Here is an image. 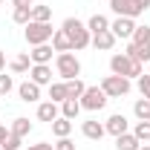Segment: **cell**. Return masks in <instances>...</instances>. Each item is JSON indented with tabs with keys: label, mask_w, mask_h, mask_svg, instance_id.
<instances>
[{
	"label": "cell",
	"mask_w": 150,
	"mask_h": 150,
	"mask_svg": "<svg viewBox=\"0 0 150 150\" xmlns=\"http://www.w3.org/2000/svg\"><path fill=\"white\" fill-rule=\"evenodd\" d=\"M52 49L55 52H72V43H69V35L64 32V29H55V35H52Z\"/></svg>",
	"instance_id": "obj_18"
},
{
	"label": "cell",
	"mask_w": 150,
	"mask_h": 150,
	"mask_svg": "<svg viewBox=\"0 0 150 150\" xmlns=\"http://www.w3.org/2000/svg\"><path fill=\"white\" fill-rule=\"evenodd\" d=\"M52 55H55L52 43H38V46H32V52H29L32 64H49V61H52Z\"/></svg>",
	"instance_id": "obj_14"
},
{
	"label": "cell",
	"mask_w": 150,
	"mask_h": 150,
	"mask_svg": "<svg viewBox=\"0 0 150 150\" xmlns=\"http://www.w3.org/2000/svg\"><path fill=\"white\" fill-rule=\"evenodd\" d=\"M110 32L115 38H121V40H130L133 32H136V20H133V18H115L110 23Z\"/></svg>",
	"instance_id": "obj_7"
},
{
	"label": "cell",
	"mask_w": 150,
	"mask_h": 150,
	"mask_svg": "<svg viewBox=\"0 0 150 150\" xmlns=\"http://www.w3.org/2000/svg\"><path fill=\"white\" fill-rule=\"evenodd\" d=\"M9 69H12V72H18V75L29 72V69H32V58H29V52L15 55V58H12V64H9Z\"/></svg>",
	"instance_id": "obj_17"
},
{
	"label": "cell",
	"mask_w": 150,
	"mask_h": 150,
	"mask_svg": "<svg viewBox=\"0 0 150 150\" xmlns=\"http://www.w3.org/2000/svg\"><path fill=\"white\" fill-rule=\"evenodd\" d=\"M133 136H136L139 142H147V139H150V121H136V127H133Z\"/></svg>",
	"instance_id": "obj_29"
},
{
	"label": "cell",
	"mask_w": 150,
	"mask_h": 150,
	"mask_svg": "<svg viewBox=\"0 0 150 150\" xmlns=\"http://www.w3.org/2000/svg\"><path fill=\"white\" fill-rule=\"evenodd\" d=\"M32 20L49 23V20H52V6H32Z\"/></svg>",
	"instance_id": "obj_28"
},
{
	"label": "cell",
	"mask_w": 150,
	"mask_h": 150,
	"mask_svg": "<svg viewBox=\"0 0 150 150\" xmlns=\"http://www.w3.org/2000/svg\"><path fill=\"white\" fill-rule=\"evenodd\" d=\"M78 101H81V110L98 112V110H104V107H107V101H110V98H107V93H104L101 87H87L84 95H81Z\"/></svg>",
	"instance_id": "obj_6"
},
{
	"label": "cell",
	"mask_w": 150,
	"mask_h": 150,
	"mask_svg": "<svg viewBox=\"0 0 150 150\" xmlns=\"http://www.w3.org/2000/svg\"><path fill=\"white\" fill-rule=\"evenodd\" d=\"M130 121H127V115H121V112H112L110 118L104 121V130L110 133V136H121V133H130Z\"/></svg>",
	"instance_id": "obj_9"
},
{
	"label": "cell",
	"mask_w": 150,
	"mask_h": 150,
	"mask_svg": "<svg viewBox=\"0 0 150 150\" xmlns=\"http://www.w3.org/2000/svg\"><path fill=\"white\" fill-rule=\"evenodd\" d=\"M78 112H81V101H78V98H67V101H61V115H64V118L75 121Z\"/></svg>",
	"instance_id": "obj_20"
},
{
	"label": "cell",
	"mask_w": 150,
	"mask_h": 150,
	"mask_svg": "<svg viewBox=\"0 0 150 150\" xmlns=\"http://www.w3.org/2000/svg\"><path fill=\"white\" fill-rule=\"evenodd\" d=\"M139 150H150V144H147V142H144V144H142V147H139Z\"/></svg>",
	"instance_id": "obj_40"
},
{
	"label": "cell",
	"mask_w": 150,
	"mask_h": 150,
	"mask_svg": "<svg viewBox=\"0 0 150 150\" xmlns=\"http://www.w3.org/2000/svg\"><path fill=\"white\" fill-rule=\"evenodd\" d=\"M87 29H90V35H98V32H107V29H110V20L104 18V15H98V12H95L93 18L87 20Z\"/></svg>",
	"instance_id": "obj_21"
},
{
	"label": "cell",
	"mask_w": 150,
	"mask_h": 150,
	"mask_svg": "<svg viewBox=\"0 0 150 150\" xmlns=\"http://www.w3.org/2000/svg\"><path fill=\"white\" fill-rule=\"evenodd\" d=\"M6 139H9V130H6V127H3V124H0V144H3V142H6Z\"/></svg>",
	"instance_id": "obj_38"
},
{
	"label": "cell",
	"mask_w": 150,
	"mask_h": 150,
	"mask_svg": "<svg viewBox=\"0 0 150 150\" xmlns=\"http://www.w3.org/2000/svg\"><path fill=\"white\" fill-rule=\"evenodd\" d=\"M110 9L115 12V18H133L136 20L142 15V12L133 6V0H110Z\"/></svg>",
	"instance_id": "obj_10"
},
{
	"label": "cell",
	"mask_w": 150,
	"mask_h": 150,
	"mask_svg": "<svg viewBox=\"0 0 150 150\" xmlns=\"http://www.w3.org/2000/svg\"><path fill=\"white\" fill-rule=\"evenodd\" d=\"M133 43H150V26H136V32H133V38H130Z\"/></svg>",
	"instance_id": "obj_30"
},
{
	"label": "cell",
	"mask_w": 150,
	"mask_h": 150,
	"mask_svg": "<svg viewBox=\"0 0 150 150\" xmlns=\"http://www.w3.org/2000/svg\"><path fill=\"white\" fill-rule=\"evenodd\" d=\"M87 90V84L81 81V78H72V81H67V98H81Z\"/></svg>",
	"instance_id": "obj_27"
},
{
	"label": "cell",
	"mask_w": 150,
	"mask_h": 150,
	"mask_svg": "<svg viewBox=\"0 0 150 150\" xmlns=\"http://www.w3.org/2000/svg\"><path fill=\"white\" fill-rule=\"evenodd\" d=\"M72 133V121L69 118H64V115H58L55 121H52V136H58V139H67Z\"/></svg>",
	"instance_id": "obj_22"
},
{
	"label": "cell",
	"mask_w": 150,
	"mask_h": 150,
	"mask_svg": "<svg viewBox=\"0 0 150 150\" xmlns=\"http://www.w3.org/2000/svg\"><path fill=\"white\" fill-rule=\"evenodd\" d=\"M0 6H3V0H0Z\"/></svg>",
	"instance_id": "obj_42"
},
{
	"label": "cell",
	"mask_w": 150,
	"mask_h": 150,
	"mask_svg": "<svg viewBox=\"0 0 150 150\" xmlns=\"http://www.w3.org/2000/svg\"><path fill=\"white\" fill-rule=\"evenodd\" d=\"M52 147H55V150H75V142L69 139V136H67V139H58Z\"/></svg>",
	"instance_id": "obj_34"
},
{
	"label": "cell",
	"mask_w": 150,
	"mask_h": 150,
	"mask_svg": "<svg viewBox=\"0 0 150 150\" xmlns=\"http://www.w3.org/2000/svg\"><path fill=\"white\" fill-rule=\"evenodd\" d=\"M61 29H64V32L69 35V43H72V52H81V49H87V46L93 43V35H90L87 23H81L78 18H67Z\"/></svg>",
	"instance_id": "obj_1"
},
{
	"label": "cell",
	"mask_w": 150,
	"mask_h": 150,
	"mask_svg": "<svg viewBox=\"0 0 150 150\" xmlns=\"http://www.w3.org/2000/svg\"><path fill=\"white\" fill-rule=\"evenodd\" d=\"M18 95H20V101H26V104H35L38 98H40V87H38L35 81H23L18 87Z\"/></svg>",
	"instance_id": "obj_15"
},
{
	"label": "cell",
	"mask_w": 150,
	"mask_h": 150,
	"mask_svg": "<svg viewBox=\"0 0 150 150\" xmlns=\"http://www.w3.org/2000/svg\"><path fill=\"white\" fill-rule=\"evenodd\" d=\"M29 81H35L38 87H49V84H52V67H49V64H32Z\"/></svg>",
	"instance_id": "obj_8"
},
{
	"label": "cell",
	"mask_w": 150,
	"mask_h": 150,
	"mask_svg": "<svg viewBox=\"0 0 150 150\" xmlns=\"http://www.w3.org/2000/svg\"><path fill=\"white\" fill-rule=\"evenodd\" d=\"M110 72L112 75H124V78H139L142 75V64L133 61V58H127L124 52H115L110 58Z\"/></svg>",
	"instance_id": "obj_2"
},
{
	"label": "cell",
	"mask_w": 150,
	"mask_h": 150,
	"mask_svg": "<svg viewBox=\"0 0 150 150\" xmlns=\"http://www.w3.org/2000/svg\"><path fill=\"white\" fill-rule=\"evenodd\" d=\"M104 93H107V98H121V95L130 93V78H124V75H104L101 78V84H98Z\"/></svg>",
	"instance_id": "obj_5"
},
{
	"label": "cell",
	"mask_w": 150,
	"mask_h": 150,
	"mask_svg": "<svg viewBox=\"0 0 150 150\" xmlns=\"http://www.w3.org/2000/svg\"><path fill=\"white\" fill-rule=\"evenodd\" d=\"M124 55L127 58H133V61H139V64H150V43H127V49H124Z\"/></svg>",
	"instance_id": "obj_11"
},
{
	"label": "cell",
	"mask_w": 150,
	"mask_h": 150,
	"mask_svg": "<svg viewBox=\"0 0 150 150\" xmlns=\"http://www.w3.org/2000/svg\"><path fill=\"white\" fill-rule=\"evenodd\" d=\"M12 6H35L32 0H12Z\"/></svg>",
	"instance_id": "obj_37"
},
{
	"label": "cell",
	"mask_w": 150,
	"mask_h": 150,
	"mask_svg": "<svg viewBox=\"0 0 150 150\" xmlns=\"http://www.w3.org/2000/svg\"><path fill=\"white\" fill-rule=\"evenodd\" d=\"M81 133H84L87 139H93V142H101V139L107 136L104 124H101V121H95V118H90V121H81Z\"/></svg>",
	"instance_id": "obj_12"
},
{
	"label": "cell",
	"mask_w": 150,
	"mask_h": 150,
	"mask_svg": "<svg viewBox=\"0 0 150 150\" xmlns=\"http://www.w3.org/2000/svg\"><path fill=\"white\" fill-rule=\"evenodd\" d=\"M142 147V142L133 136V133H121V136H115V150H139Z\"/></svg>",
	"instance_id": "obj_19"
},
{
	"label": "cell",
	"mask_w": 150,
	"mask_h": 150,
	"mask_svg": "<svg viewBox=\"0 0 150 150\" xmlns=\"http://www.w3.org/2000/svg\"><path fill=\"white\" fill-rule=\"evenodd\" d=\"M26 150H55V147H52L49 142H38V144H29Z\"/></svg>",
	"instance_id": "obj_35"
},
{
	"label": "cell",
	"mask_w": 150,
	"mask_h": 150,
	"mask_svg": "<svg viewBox=\"0 0 150 150\" xmlns=\"http://www.w3.org/2000/svg\"><path fill=\"white\" fill-rule=\"evenodd\" d=\"M23 35H26V43H29V46H38V43H49L52 35H55V29H52V23H38V20H29Z\"/></svg>",
	"instance_id": "obj_4"
},
{
	"label": "cell",
	"mask_w": 150,
	"mask_h": 150,
	"mask_svg": "<svg viewBox=\"0 0 150 150\" xmlns=\"http://www.w3.org/2000/svg\"><path fill=\"white\" fill-rule=\"evenodd\" d=\"M20 144H23V139H20V136H15V133H9V139H6L0 147H3V150H20Z\"/></svg>",
	"instance_id": "obj_33"
},
{
	"label": "cell",
	"mask_w": 150,
	"mask_h": 150,
	"mask_svg": "<svg viewBox=\"0 0 150 150\" xmlns=\"http://www.w3.org/2000/svg\"><path fill=\"white\" fill-rule=\"evenodd\" d=\"M0 150H3V147H0Z\"/></svg>",
	"instance_id": "obj_44"
},
{
	"label": "cell",
	"mask_w": 150,
	"mask_h": 150,
	"mask_svg": "<svg viewBox=\"0 0 150 150\" xmlns=\"http://www.w3.org/2000/svg\"><path fill=\"white\" fill-rule=\"evenodd\" d=\"M58 115H61V104L55 101H43V104H38V121H55Z\"/></svg>",
	"instance_id": "obj_13"
},
{
	"label": "cell",
	"mask_w": 150,
	"mask_h": 150,
	"mask_svg": "<svg viewBox=\"0 0 150 150\" xmlns=\"http://www.w3.org/2000/svg\"><path fill=\"white\" fill-rule=\"evenodd\" d=\"M147 144H150V139H147Z\"/></svg>",
	"instance_id": "obj_43"
},
{
	"label": "cell",
	"mask_w": 150,
	"mask_h": 150,
	"mask_svg": "<svg viewBox=\"0 0 150 150\" xmlns=\"http://www.w3.org/2000/svg\"><path fill=\"white\" fill-rule=\"evenodd\" d=\"M133 112H136L139 121H150V98H139L133 104Z\"/></svg>",
	"instance_id": "obj_25"
},
{
	"label": "cell",
	"mask_w": 150,
	"mask_h": 150,
	"mask_svg": "<svg viewBox=\"0 0 150 150\" xmlns=\"http://www.w3.org/2000/svg\"><path fill=\"white\" fill-rule=\"evenodd\" d=\"M133 6H136L139 12H147V9H150V0H133Z\"/></svg>",
	"instance_id": "obj_36"
},
{
	"label": "cell",
	"mask_w": 150,
	"mask_h": 150,
	"mask_svg": "<svg viewBox=\"0 0 150 150\" xmlns=\"http://www.w3.org/2000/svg\"><path fill=\"white\" fill-rule=\"evenodd\" d=\"M12 90H15V81H12V75L0 72V98H6Z\"/></svg>",
	"instance_id": "obj_31"
},
{
	"label": "cell",
	"mask_w": 150,
	"mask_h": 150,
	"mask_svg": "<svg viewBox=\"0 0 150 150\" xmlns=\"http://www.w3.org/2000/svg\"><path fill=\"white\" fill-rule=\"evenodd\" d=\"M3 69H6V52L0 49V72H3Z\"/></svg>",
	"instance_id": "obj_39"
},
{
	"label": "cell",
	"mask_w": 150,
	"mask_h": 150,
	"mask_svg": "<svg viewBox=\"0 0 150 150\" xmlns=\"http://www.w3.org/2000/svg\"><path fill=\"white\" fill-rule=\"evenodd\" d=\"M49 101H67V81H55V84H49Z\"/></svg>",
	"instance_id": "obj_23"
},
{
	"label": "cell",
	"mask_w": 150,
	"mask_h": 150,
	"mask_svg": "<svg viewBox=\"0 0 150 150\" xmlns=\"http://www.w3.org/2000/svg\"><path fill=\"white\" fill-rule=\"evenodd\" d=\"M55 69L61 75V81H72V78L81 75V61L72 52H58L55 55Z\"/></svg>",
	"instance_id": "obj_3"
},
{
	"label": "cell",
	"mask_w": 150,
	"mask_h": 150,
	"mask_svg": "<svg viewBox=\"0 0 150 150\" xmlns=\"http://www.w3.org/2000/svg\"><path fill=\"white\" fill-rule=\"evenodd\" d=\"M136 84H139V93H142V98H150V75H139L136 78Z\"/></svg>",
	"instance_id": "obj_32"
},
{
	"label": "cell",
	"mask_w": 150,
	"mask_h": 150,
	"mask_svg": "<svg viewBox=\"0 0 150 150\" xmlns=\"http://www.w3.org/2000/svg\"><path fill=\"white\" fill-rule=\"evenodd\" d=\"M147 75H150V64H147Z\"/></svg>",
	"instance_id": "obj_41"
},
{
	"label": "cell",
	"mask_w": 150,
	"mask_h": 150,
	"mask_svg": "<svg viewBox=\"0 0 150 150\" xmlns=\"http://www.w3.org/2000/svg\"><path fill=\"white\" fill-rule=\"evenodd\" d=\"M9 133H15V136H20V139H26V136L32 133V121H29V118H15L12 127H9Z\"/></svg>",
	"instance_id": "obj_24"
},
{
	"label": "cell",
	"mask_w": 150,
	"mask_h": 150,
	"mask_svg": "<svg viewBox=\"0 0 150 150\" xmlns=\"http://www.w3.org/2000/svg\"><path fill=\"white\" fill-rule=\"evenodd\" d=\"M115 40H118V38H115L110 29H107V32H98V35H93V43H90V46L101 49V52H110L112 46H115Z\"/></svg>",
	"instance_id": "obj_16"
},
{
	"label": "cell",
	"mask_w": 150,
	"mask_h": 150,
	"mask_svg": "<svg viewBox=\"0 0 150 150\" xmlns=\"http://www.w3.org/2000/svg\"><path fill=\"white\" fill-rule=\"evenodd\" d=\"M12 20H15V23H20V26H26V23L32 20V6H15Z\"/></svg>",
	"instance_id": "obj_26"
}]
</instances>
